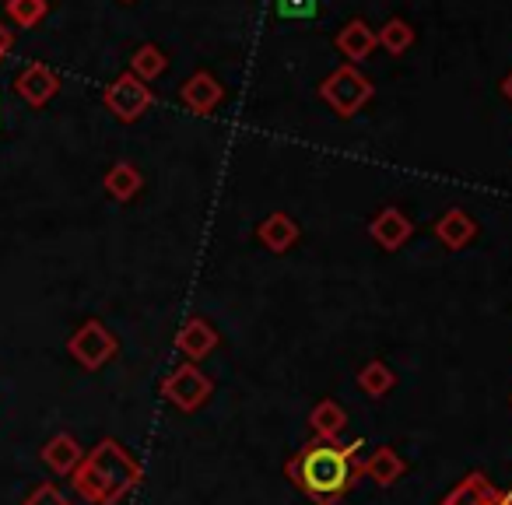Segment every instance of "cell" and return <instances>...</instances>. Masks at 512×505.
Masks as SVG:
<instances>
[{"mask_svg": "<svg viewBox=\"0 0 512 505\" xmlns=\"http://www.w3.org/2000/svg\"><path fill=\"white\" fill-rule=\"evenodd\" d=\"M285 477L316 505H341L362 477L358 446H344L341 439H309L285 463Z\"/></svg>", "mask_w": 512, "mask_h": 505, "instance_id": "cell-1", "label": "cell"}, {"mask_svg": "<svg viewBox=\"0 0 512 505\" xmlns=\"http://www.w3.org/2000/svg\"><path fill=\"white\" fill-rule=\"evenodd\" d=\"M141 477V463L130 456L123 442L102 439L95 449H88L85 460L71 474V488L88 505H120L141 484Z\"/></svg>", "mask_w": 512, "mask_h": 505, "instance_id": "cell-2", "label": "cell"}, {"mask_svg": "<svg viewBox=\"0 0 512 505\" xmlns=\"http://www.w3.org/2000/svg\"><path fill=\"white\" fill-rule=\"evenodd\" d=\"M372 92H376L372 81L365 78L355 64H341L337 71H330L327 78L320 81V99L327 102L341 120H351V116L372 99Z\"/></svg>", "mask_w": 512, "mask_h": 505, "instance_id": "cell-3", "label": "cell"}, {"mask_svg": "<svg viewBox=\"0 0 512 505\" xmlns=\"http://www.w3.org/2000/svg\"><path fill=\"white\" fill-rule=\"evenodd\" d=\"M158 393H162L165 404H172L179 414H193L211 400L214 383L197 369V365H176V369L158 383Z\"/></svg>", "mask_w": 512, "mask_h": 505, "instance_id": "cell-4", "label": "cell"}, {"mask_svg": "<svg viewBox=\"0 0 512 505\" xmlns=\"http://www.w3.org/2000/svg\"><path fill=\"white\" fill-rule=\"evenodd\" d=\"M67 351H71V358L81 365V369L99 372L102 365H109L116 358V351H120V341H116V334L102 320H85L71 334V341H67Z\"/></svg>", "mask_w": 512, "mask_h": 505, "instance_id": "cell-5", "label": "cell"}, {"mask_svg": "<svg viewBox=\"0 0 512 505\" xmlns=\"http://www.w3.org/2000/svg\"><path fill=\"white\" fill-rule=\"evenodd\" d=\"M102 102H106V109L120 123H137L151 109L155 92H151L148 81L134 78V74L127 71V74H120V78L109 81L106 92H102Z\"/></svg>", "mask_w": 512, "mask_h": 505, "instance_id": "cell-6", "label": "cell"}, {"mask_svg": "<svg viewBox=\"0 0 512 505\" xmlns=\"http://www.w3.org/2000/svg\"><path fill=\"white\" fill-rule=\"evenodd\" d=\"M179 99H183V106L190 109L193 116H211L214 109L225 102V85H221L211 71H197L183 81Z\"/></svg>", "mask_w": 512, "mask_h": 505, "instance_id": "cell-7", "label": "cell"}, {"mask_svg": "<svg viewBox=\"0 0 512 505\" xmlns=\"http://www.w3.org/2000/svg\"><path fill=\"white\" fill-rule=\"evenodd\" d=\"M369 235H372V242H376V246L386 249V253H397V249H404L407 242H411L414 225H411V218L400 211V207H383V211L372 218Z\"/></svg>", "mask_w": 512, "mask_h": 505, "instance_id": "cell-8", "label": "cell"}, {"mask_svg": "<svg viewBox=\"0 0 512 505\" xmlns=\"http://www.w3.org/2000/svg\"><path fill=\"white\" fill-rule=\"evenodd\" d=\"M15 92L22 95L29 106H46V102L53 99V95L60 92V74L53 71V67H46L43 60H36V64H29L22 74L15 78Z\"/></svg>", "mask_w": 512, "mask_h": 505, "instance_id": "cell-9", "label": "cell"}, {"mask_svg": "<svg viewBox=\"0 0 512 505\" xmlns=\"http://www.w3.org/2000/svg\"><path fill=\"white\" fill-rule=\"evenodd\" d=\"M477 228L481 225L474 221V214H467L463 207H449L435 221V239L446 249H453V253H460V249H467L477 239Z\"/></svg>", "mask_w": 512, "mask_h": 505, "instance_id": "cell-10", "label": "cell"}, {"mask_svg": "<svg viewBox=\"0 0 512 505\" xmlns=\"http://www.w3.org/2000/svg\"><path fill=\"white\" fill-rule=\"evenodd\" d=\"M376 29H372L365 18H348V22L337 29L334 36V50L341 53V57H348V64H358V60H365L372 50H376Z\"/></svg>", "mask_w": 512, "mask_h": 505, "instance_id": "cell-11", "label": "cell"}, {"mask_svg": "<svg viewBox=\"0 0 512 505\" xmlns=\"http://www.w3.org/2000/svg\"><path fill=\"white\" fill-rule=\"evenodd\" d=\"M221 344L218 330H214L211 320H204V316H190V320L179 327L176 334V348L183 351L190 362H200V358H207L214 348Z\"/></svg>", "mask_w": 512, "mask_h": 505, "instance_id": "cell-12", "label": "cell"}, {"mask_svg": "<svg viewBox=\"0 0 512 505\" xmlns=\"http://www.w3.org/2000/svg\"><path fill=\"white\" fill-rule=\"evenodd\" d=\"M404 474H407V463L393 446H376L362 460V477H369V481L379 484V488H393Z\"/></svg>", "mask_w": 512, "mask_h": 505, "instance_id": "cell-13", "label": "cell"}, {"mask_svg": "<svg viewBox=\"0 0 512 505\" xmlns=\"http://www.w3.org/2000/svg\"><path fill=\"white\" fill-rule=\"evenodd\" d=\"M299 235H302L299 221H295L292 214H285V211L267 214V218L260 221V228H256V239L264 242L271 253H288V249L299 242Z\"/></svg>", "mask_w": 512, "mask_h": 505, "instance_id": "cell-14", "label": "cell"}, {"mask_svg": "<svg viewBox=\"0 0 512 505\" xmlns=\"http://www.w3.org/2000/svg\"><path fill=\"white\" fill-rule=\"evenodd\" d=\"M39 456H43V463L53 470V474L71 477L74 470H78V463L85 460V449L78 446V439H74V435L60 432V435H53L43 449H39Z\"/></svg>", "mask_w": 512, "mask_h": 505, "instance_id": "cell-15", "label": "cell"}, {"mask_svg": "<svg viewBox=\"0 0 512 505\" xmlns=\"http://www.w3.org/2000/svg\"><path fill=\"white\" fill-rule=\"evenodd\" d=\"M498 495H502V491L488 481V474H481V470H470V474L463 477V481L456 484V488L449 491L439 505H495Z\"/></svg>", "mask_w": 512, "mask_h": 505, "instance_id": "cell-16", "label": "cell"}, {"mask_svg": "<svg viewBox=\"0 0 512 505\" xmlns=\"http://www.w3.org/2000/svg\"><path fill=\"white\" fill-rule=\"evenodd\" d=\"M309 428H313L316 439L337 442L348 428V411H344L337 400H320V404L309 411Z\"/></svg>", "mask_w": 512, "mask_h": 505, "instance_id": "cell-17", "label": "cell"}, {"mask_svg": "<svg viewBox=\"0 0 512 505\" xmlns=\"http://www.w3.org/2000/svg\"><path fill=\"white\" fill-rule=\"evenodd\" d=\"M102 186H106V193L113 200H120V204H127V200H134L137 193H141L144 186V176L141 169H137L134 162H116L113 169L106 172V179H102Z\"/></svg>", "mask_w": 512, "mask_h": 505, "instance_id": "cell-18", "label": "cell"}, {"mask_svg": "<svg viewBox=\"0 0 512 505\" xmlns=\"http://www.w3.org/2000/svg\"><path fill=\"white\" fill-rule=\"evenodd\" d=\"M393 386H397V372H393L386 362H379V358L376 362H365L362 372H358V390L372 400H383Z\"/></svg>", "mask_w": 512, "mask_h": 505, "instance_id": "cell-19", "label": "cell"}, {"mask_svg": "<svg viewBox=\"0 0 512 505\" xmlns=\"http://www.w3.org/2000/svg\"><path fill=\"white\" fill-rule=\"evenodd\" d=\"M414 39H418L414 36V25L404 22V18H390V22H383L376 32V43L383 46L386 53H393V57H404L414 46Z\"/></svg>", "mask_w": 512, "mask_h": 505, "instance_id": "cell-20", "label": "cell"}, {"mask_svg": "<svg viewBox=\"0 0 512 505\" xmlns=\"http://www.w3.org/2000/svg\"><path fill=\"white\" fill-rule=\"evenodd\" d=\"M165 67H169V57L162 53V46L155 43H144L134 50V57H130V74L141 81H155L165 74Z\"/></svg>", "mask_w": 512, "mask_h": 505, "instance_id": "cell-21", "label": "cell"}, {"mask_svg": "<svg viewBox=\"0 0 512 505\" xmlns=\"http://www.w3.org/2000/svg\"><path fill=\"white\" fill-rule=\"evenodd\" d=\"M4 11H8V18L18 29H36L46 18V11H50V0H8Z\"/></svg>", "mask_w": 512, "mask_h": 505, "instance_id": "cell-22", "label": "cell"}, {"mask_svg": "<svg viewBox=\"0 0 512 505\" xmlns=\"http://www.w3.org/2000/svg\"><path fill=\"white\" fill-rule=\"evenodd\" d=\"M22 505H71V498H67L57 484L43 481V484H36V488H32V495L25 498Z\"/></svg>", "mask_w": 512, "mask_h": 505, "instance_id": "cell-23", "label": "cell"}, {"mask_svg": "<svg viewBox=\"0 0 512 505\" xmlns=\"http://www.w3.org/2000/svg\"><path fill=\"white\" fill-rule=\"evenodd\" d=\"M11 46H15V32H11L8 25L0 22V60L8 57V53H11Z\"/></svg>", "mask_w": 512, "mask_h": 505, "instance_id": "cell-24", "label": "cell"}, {"mask_svg": "<svg viewBox=\"0 0 512 505\" xmlns=\"http://www.w3.org/2000/svg\"><path fill=\"white\" fill-rule=\"evenodd\" d=\"M498 92H502V99H505V102H512V71L502 78V85H498Z\"/></svg>", "mask_w": 512, "mask_h": 505, "instance_id": "cell-25", "label": "cell"}, {"mask_svg": "<svg viewBox=\"0 0 512 505\" xmlns=\"http://www.w3.org/2000/svg\"><path fill=\"white\" fill-rule=\"evenodd\" d=\"M495 505H512V495H498V502Z\"/></svg>", "mask_w": 512, "mask_h": 505, "instance_id": "cell-26", "label": "cell"}, {"mask_svg": "<svg viewBox=\"0 0 512 505\" xmlns=\"http://www.w3.org/2000/svg\"><path fill=\"white\" fill-rule=\"evenodd\" d=\"M123 4H130V0H123Z\"/></svg>", "mask_w": 512, "mask_h": 505, "instance_id": "cell-27", "label": "cell"}]
</instances>
